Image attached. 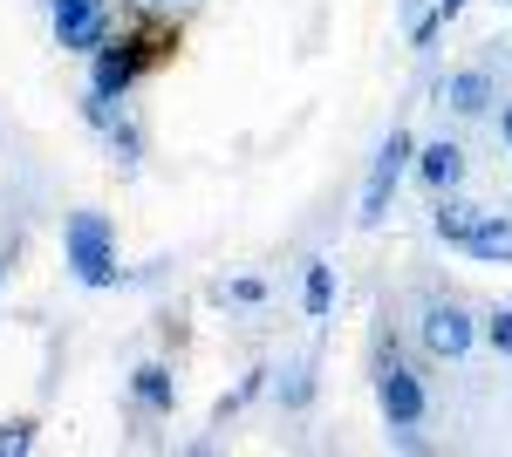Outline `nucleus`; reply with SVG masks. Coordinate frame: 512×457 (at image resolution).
Returning a JSON list of instances; mask_svg holds the SVG:
<instances>
[{
	"instance_id": "f257e3e1",
	"label": "nucleus",
	"mask_w": 512,
	"mask_h": 457,
	"mask_svg": "<svg viewBox=\"0 0 512 457\" xmlns=\"http://www.w3.org/2000/svg\"><path fill=\"white\" fill-rule=\"evenodd\" d=\"M62 253H69V273H76V287H96V294L123 287L117 226H110L103 212H69V226H62Z\"/></svg>"
},
{
	"instance_id": "f03ea898",
	"label": "nucleus",
	"mask_w": 512,
	"mask_h": 457,
	"mask_svg": "<svg viewBox=\"0 0 512 457\" xmlns=\"http://www.w3.org/2000/svg\"><path fill=\"white\" fill-rule=\"evenodd\" d=\"M417 171V137L396 123L390 137H383V151H376V164H369V178H362V198H355V226L362 232H376L383 219H390V205H396V185Z\"/></svg>"
},
{
	"instance_id": "7ed1b4c3",
	"label": "nucleus",
	"mask_w": 512,
	"mask_h": 457,
	"mask_svg": "<svg viewBox=\"0 0 512 457\" xmlns=\"http://www.w3.org/2000/svg\"><path fill=\"white\" fill-rule=\"evenodd\" d=\"M417 348L431 362H465L478 348V314L465 301H451V294H431L424 314H417Z\"/></svg>"
},
{
	"instance_id": "20e7f679",
	"label": "nucleus",
	"mask_w": 512,
	"mask_h": 457,
	"mask_svg": "<svg viewBox=\"0 0 512 457\" xmlns=\"http://www.w3.org/2000/svg\"><path fill=\"white\" fill-rule=\"evenodd\" d=\"M117 28L123 21L110 14V0H48V35H55V48H69L82 62L117 35Z\"/></svg>"
},
{
	"instance_id": "39448f33",
	"label": "nucleus",
	"mask_w": 512,
	"mask_h": 457,
	"mask_svg": "<svg viewBox=\"0 0 512 457\" xmlns=\"http://www.w3.org/2000/svg\"><path fill=\"white\" fill-rule=\"evenodd\" d=\"M369 376H376V410H383V423H390V430H403V423H424V410H431V389H424V376H417V362L390 355V362H376Z\"/></svg>"
},
{
	"instance_id": "423d86ee",
	"label": "nucleus",
	"mask_w": 512,
	"mask_h": 457,
	"mask_svg": "<svg viewBox=\"0 0 512 457\" xmlns=\"http://www.w3.org/2000/svg\"><path fill=\"white\" fill-rule=\"evenodd\" d=\"M437 96H444V110L451 116H485L499 103V76H492V62H478V69H451V76L437 82Z\"/></svg>"
},
{
	"instance_id": "0eeeda50",
	"label": "nucleus",
	"mask_w": 512,
	"mask_h": 457,
	"mask_svg": "<svg viewBox=\"0 0 512 457\" xmlns=\"http://www.w3.org/2000/svg\"><path fill=\"white\" fill-rule=\"evenodd\" d=\"M130 403H137V417H171V403H178V382H171V362H137L130 369Z\"/></svg>"
},
{
	"instance_id": "6e6552de",
	"label": "nucleus",
	"mask_w": 512,
	"mask_h": 457,
	"mask_svg": "<svg viewBox=\"0 0 512 457\" xmlns=\"http://www.w3.org/2000/svg\"><path fill=\"white\" fill-rule=\"evenodd\" d=\"M417 185L431 191H458V178H465V151L451 144V137H437V144H417V171H410Z\"/></svg>"
},
{
	"instance_id": "1a4fd4ad",
	"label": "nucleus",
	"mask_w": 512,
	"mask_h": 457,
	"mask_svg": "<svg viewBox=\"0 0 512 457\" xmlns=\"http://www.w3.org/2000/svg\"><path fill=\"white\" fill-rule=\"evenodd\" d=\"M478 219H485V212H478V205H465L458 191H437V205H431V232L444 239V246H465V239L478 232Z\"/></svg>"
},
{
	"instance_id": "9d476101",
	"label": "nucleus",
	"mask_w": 512,
	"mask_h": 457,
	"mask_svg": "<svg viewBox=\"0 0 512 457\" xmlns=\"http://www.w3.org/2000/svg\"><path fill=\"white\" fill-rule=\"evenodd\" d=\"M465 253L485 260V267H512V219H506V212H485L478 232L465 239Z\"/></svg>"
},
{
	"instance_id": "9b49d317",
	"label": "nucleus",
	"mask_w": 512,
	"mask_h": 457,
	"mask_svg": "<svg viewBox=\"0 0 512 457\" xmlns=\"http://www.w3.org/2000/svg\"><path fill=\"white\" fill-rule=\"evenodd\" d=\"M328 307H335V267H328V260H308V280H301V314H308V321H328Z\"/></svg>"
},
{
	"instance_id": "f8f14e48",
	"label": "nucleus",
	"mask_w": 512,
	"mask_h": 457,
	"mask_svg": "<svg viewBox=\"0 0 512 457\" xmlns=\"http://www.w3.org/2000/svg\"><path fill=\"white\" fill-rule=\"evenodd\" d=\"M274 396H280V410H308V403H315V362L280 369V376H274Z\"/></svg>"
},
{
	"instance_id": "ddd939ff",
	"label": "nucleus",
	"mask_w": 512,
	"mask_h": 457,
	"mask_svg": "<svg viewBox=\"0 0 512 457\" xmlns=\"http://www.w3.org/2000/svg\"><path fill=\"white\" fill-rule=\"evenodd\" d=\"M123 96H103V89H82V123H89V130H103V137H110V130H117L123 123Z\"/></svg>"
},
{
	"instance_id": "4468645a",
	"label": "nucleus",
	"mask_w": 512,
	"mask_h": 457,
	"mask_svg": "<svg viewBox=\"0 0 512 457\" xmlns=\"http://www.w3.org/2000/svg\"><path fill=\"white\" fill-rule=\"evenodd\" d=\"M212 301H219V307H260V301H267V280H260V273H233V280L212 287Z\"/></svg>"
},
{
	"instance_id": "2eb2a0df",
	"label": "nucleus",
	"mask_w": 512,
	"mask_h": 457,
	"mask_svg": "<svg viewBox=\"0 0 512 457\" xmlns=\"http://www.w3.org/2000/svg\"><path fill=\"white\" fill-rule=\"evenodd\" d=\"M267 389H274V369H246V376H239V389L226 396V403H219V423L233 417V410H246V403H260Z\"/></svg>"
},
{
	"instance_id": "dca6fc26",
	"label": "nucleus",
	"mask_w": 512,
	"mask_h": 457,
	"mask_svg": "<svg viewBox=\"0 0 512 457\" xmlns=\"http://www.w3.org/2000/svg\"><path fill=\"white\" fill-rule=\"evenodd\" d=\"M41 444V423L35 417H7L0 423V457H28Z\"/></svg>"
},
{
	"instance_id": "f3484780",
	"label": "nucleus",
	"mask_w": 512,
	"mask_h": 457,
	"mask_svg": "<svg viewBox=\"0 0 512 457\" xmlns=\"http://www.w3.org/2000/svg\"><path fill=\"white\" fill-rule=\"evenodd\" d=\"M478 342H492V348H499V355L512 362V301L485 307V321H478Z\"/></svg>"
},
{
	"instance_id": "a211bd4d",
	"label": "nucleus",
	"mask_w": 512,
	"mask_h": 457,
	"mask_svg": "<svg viewBox=\"0 0 512 457\" xmlns=\"http://www.w3.org/2000/svg\"><path fill=\"white\" fill-rule=\"evenodd\" d=\"M110 151H117V164H123V171H137V164H144V130H137L130 116H123L117 130H110Z\"/></svg>"
},
{
	"instance_id": "6ab92c4d",
	"label": "nucleus",
	"mask_w": 512,
	"mask_h": 457,
	"mask_svg": "<svg viewBox=\"0 0 512 457\" xmlns=\"http://www.w3.org/2000/svg\"><path fill=\"white\" fill-rule=\"evenodd\" d=\"M164 280H171V260H164V253H158V260H144V267H130V273H123V287H164Z\"/></svg>"
},
{
	"instance_id": "aec40b11",
	"label": "nucleus",
	"mask_w": 512,
	"mask_h": 457,
	"mask_svg": "<svg viewBox=\"0 0 512 457\" xmlns=\"http://www.w3.org/2000/svg\"><path fill=\"white\" fill-rule=\"evenodd\" d=\"M499 137H506V151H512V96H499Z\"/></svg>"
},
{
	"instance_id": "412c9836",
	"label": "nucleus",
	"mask_w": 512,
	"mask_h": 457,
	"mask_svg": "<svg viewBox=\"0 0 512 457\" xmlns=\"http://www.w3.org/2000/svg\"><path fill=\"white\" fill-rule=\"evenodd\" d=\"M137 7H158V14H178V7H192V0H137Z\"/></svg>"
},
{
	"instance_id": "4be33fe9",
	"label": "nucleus",
	"mask_w": 512,
	"mask_h": 457,
	"mask_svg": "<svg viewBox=\"0 0 512 457\" xmlns=\"http://www.w3.org/2000/svg\"><path fill=\"white\" fill-rule=\"evenodd\" d=\"M437 14H444V21H458V14H465V0H437Z\"/></svg>"
},
{
	"instance_id": "5701e85b",
	"label": "nucleus",
	"mask_w": 512,
	"mask_h": 457,
	"mask_svg": "<svg viewBox=\"0 0 512 457\" xmlns=\"http://www.w3.org/2000/svg\"><path fill=\"white\" fill-rule=\"evenodd\" d=\"M0 280H7V260H0Z\"/></svg>"
},
{
	"instance_id": "b1692460",
	"label": "nucleus",
	"mask_w": 512,
	"mask_h": 457,
	"mask_svg": "<svg viewBox=\"0 0 512 457\" xmlns=\"http://www.w3.org/2000/svg\"><path fill=\"white\" fill-rule=\"evenodd\" d=\"M499 7H512V0H499Z\"/></svg>"
},
{
	"instance_id": "393cba45",
	"label": "nucleus",
	"mask_w": 512,
	"mask_h": 457,
	"mask_svg": "<svg viewBox=\"0 0 512 457\" xmlns=\"http://www.w3.org/2000/svg\"><path fill=\"white\" fill-rule=\"evenodd\" d=\"M41 7H48V0H41Z\"/></svg>"
}]
</instances>
